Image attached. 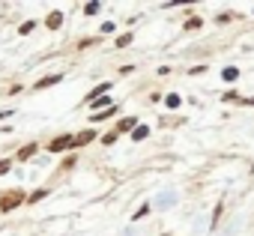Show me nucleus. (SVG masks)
<instances>
[{
	"instance_id": "nucleus-7",
	"label": "nucleus",
	"mask_w": 254,
	"mask_h": 236,
	"mask_svg": "<svg viewBox=\"0 0 254 236\" xmlns=\"http://www.w3.org/2000/svg\"><path fill=\"white\" fill-rule=\"evenodd\" d=\"M45 24H48V30H57V27L63 24V12H51V15L45 18Z\"/></svg>"
},
{
	"instance_id": "nucleus-10",
	"label": "nucleus",
	"mask_w": 254,
	"mask_h": 236,
	"mask_svg": "<svg viewBox=\"0 0 254 236\" xmlns=\"http://www.w3.org/2000/svg\"><path fill=\"white\" fill-rule=\"evenodd\" d=\"M147 135H150V129H147V126H135V135H132V138H135V141H144Z\"/></svg>"
},
{
	"instance_id": "nucleus-4",
	"label": "nucleus",
	"mask_w": 254,
	"mask_h": 236,
	"mask_svg": "<svg viewBox=\"0 0 254 236\" xmlns=\"http://www.w3.org/2000/svg\"><path fill=\"white\" fill-rule=\"evenodd\" d=\"M93 138H96V132H93V129H87V132H78V135H75V147H84V144H90Z\"/></svg>"
},
{
	"instance_id": "nucleus-18",
	"label": "nucleus",
	"mask_w": 254,
	"mask_h": 236,
	"mask_svg": "<svg viewBox=\"0 0 254 236\" xmlns=\"http://www.w3.org/2000/svg\"><path fill=\"white\" fill-rule=\"evenodd\" d=\"M84 12H87V15H93V12H99V3H87V6H84Z\"/></svg>"
},
{
	"instance_id": "nucleus-9",
	"label": "nucleus",
	"mask_w": 254,
	"mask_h": 236,
	"mask_svg": "<svg viewBox=\"0 0 254 236\" xmlns=\"http://www.w3.org/2000/svg\"><path fill=\"white\" fill-rule=\"evenodd\" d=\"M221 78H224V81H236V78H239V69H233V66H227V69L221 72Z\"/></svg>"
},
{
	"instance_id": "nucleus-8",
	"label": "nucleus",
	"mask_w": 254,
	"mask_h": 236,
	"mask_svg": "<svg viewBox=\"0 0 254 236\" xmlns=\"http://www.w3.org/2000/svg\"><path fill=\"white\" fill-rule=\"evenodd\" d=\"M57 81H63V75H48V78H39V81H36V90H45V87H51V84H57Z\"/></svg>"
},
{
	"instance_id": "nucleus-3",
	"label": "nucleus",
	"mask_w": 254,
	"mask_h": 236,
	"mask_svg": "<svg viewBox=\"0 0 254 236\" xmlns=\"http://www.w3.org/2000/svg\"><path fill=\"white\" fill-rule=\"evenodd\" d=\"M111 90V84H99V87H93L90 93H87V102H96V99H102V93H108Z\"/></svg>"
},
{
	"instance_id": "nucleus-11",
	"label": "nucleus",
	"mask_w": 254,
	"mask_h": 236,
	"mask_svg": "<svg viewBox=\"0 0 254 236\" xmlns=\"http://www.w3.org/2000/svg\"><path fill=\"white\" fill-rule=\"evenodd\" d=\"M45 194H48V191H45V188H36V191H33V194H30V197H27V203H39V200H42V197H45Z\"/></svg>"
},
{
	"instance_id": "nucleus-15",
	"label": "nucleus",
	"mask_w": 254,
	"mask_h": 236,
	"mask_svg": "<svg viewBox=\"0 0 254 236\" xmlns=\"http://www.w3.org/2000/svg\"><path fill=\"white\" fill-rule=\"evenodd\" d=\"M200 24H203V21H200V18H189V21H186V30H197V27H200Z\"/></svg>"
},
{
	"instance_id": "nucleus-13",
	"label": "nucleus",
	"mask_w": 254,
	"mask_h": 236,
	"mask_svg": "<svg viewBox=\"0 0 254 236\" xmlns=\"http://www.w3.org/2000/svg\"><path fill=\"white\" fill-rule=\"evenodd\" d=\"M165 105H168V108H180V96H177V93H171V96L165 99Z\"/></svg>"
},
{
	"instance_id": "nucleus-1",
	"label": "nucleus",
	"mask_w": 254,
	"mask_h": 236,
	"mask_svg": "<svg viewBox=\"0 0 254 236\" xmlns=\"http://www.w3.org/2000/svg\"><path fill=\"white\" fill-rule=\"evenodd\" d=\"M27 197H24V191L21 188H6V191H0V209L3 212H12L15 206H21Z\"/></svg>"
},
{
	"instance_id": "nucleus-6",
	"label": "nucleus",
	"mask_w": 254,
	"mask_h": 236,
	"mask_svg": "<svg viewBox=\"0 0 254 236\" xmlns=\"http://www.w3.org/2000/svg\"><path fill=\"white\" fill-rule=\"evenodd\" d=\"M117 132H135V117H123L117 123Z\"/></svg>"
},
{
	"instance_id": "nucleus-14",
	"label": "nucleus",
	"mask_w": 254,
	"mask_h": 236,
	"mask_svg": "<svg viewBox=\"0 0 254 236\" xmlns=\"http://www.w3.org/2000/svg\"><path fill=\"white\" fill-rule=\"evenodd\" d=\"M132 42V33H123L120 39H117V48H126V45H129Z\"/></svg>"
},
{
	"instance_id": "nucleus-16",
	"label": "nucleus",
	"mask_w": 254,
	"mask_h": 236,
	"mask_svg": "<svg viewBox=\"0 0 254 236\" xmlns=\"http://www.w3.org/2000/svg\"><path fill=\"white\" fill-rule=\"evenodd\" d=\"M108 105H111V99H105V96L96 99V102H90V108H108Z\"/></svg>"
},
{
	"instance_id": "nucleus-19",
	"label": "nucleus",
	"mask_w": 254,
	"mask_h": 236,
	"mask_svg": "<svg viewBox=\"0 0 254 236\" xmlns=\"http://www.w3.org/2000/svg\"><path fill=\"white\" fill-rule=\"evenodd\" d=\"M114 141H117V135H114V132H111V135H105V138H102V144H105V147H111V144H114Z\"/></svg>"
},
{
	"instance_id": "nucleus-17",
	"label": "nucleus",
	"mask_w": 254,
	"mask_h": 236,
	"mask_svg": "<svg viewBox=\"0 0 254 236\" xmlns=\"http://www.w3.org/2000/svg\"><path fill=\"white\" fill-rule=\"evenodd\" d=\"M33 27H36V21H24V24H21V36H27Z\"/></svg>"
},
{
	"instance_id": "nucleus-12",
	"label": "nucleus",
	"mask_w": 254,
	"mask_h": 236,
	"mask_svg": "<svg viewBox=\"0 0 254 236\" xmlns=\"http://www.w3.org/2000/svg\"><path fill=\"white\" fill-rule=\"evenodd\" d=\"M114 111H117V108H111V111H96V114H93V120H96V123H99V120H108Z\"/></svg>"
},
{
	"instance_id": "nucleus-2",
	"label": "nucleus",
	"mask_w": 254,
	"mask_h": 236,
	"mask_svg": "<svg viewBox=\"0 0 254 236\" xmlns=\"http://www.w3.org/2000/svg\"><path fill=\"white\" fill-rule=\"evenodd\" d=\"M69 147H75V138H72V135H60V138H54V141L48 144V150H51V153H60V150H69Z\"/></svg>"
},
{
	"instance_id": "nucleus-20",
	"label": "nucleus",
	"mask_w": 254,
	"mask_h": 236,
	"mask_svg": "<svg viewBox=\"0 0 254 236\" xmlns=\"http://www.w3.org/2000/svg\"><path fill=\"white\" fill-rule=\"evenodd\" d=\"M9 168H12V162H9V159H3V162H0V174H6Z\"/></svg>"
},
{
	"instance_id": "nucleus-5",
	"label": "nucleus",
	"mask_w": 254,
	"mask_h": 236,
	"mask_svg": "<svg viewBox=\"0 0 254 236\" xmlns=\"http://www.w3.org/2000/svg\"><path fill=\"white\" fill-rule=\"evenodd\" d=\"M36 150H39V144H27V147H21V150H18V156H15V159H18V162H27Z\"/></svg>"
}]
</instances>
